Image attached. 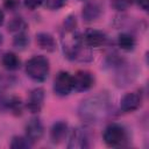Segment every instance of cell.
I'll list each match as a JSON object with an SVG mask.
<instances>
[{"label":"cell","mask_w":149,"mask_h":149,"mask_svg":"<svg viewBox=\"0 0 149 149\" xmlns=\"http://www.w3.org/2000/svg\"><path fill=\"white\" fill-rule=\"evenodd\" d=\"M24 108V104L22 102L21 98L10 95V97H3L0 100V109L3 112H9L13 115H21Z\"/></svg>","instance_id":"obj_13"},{"label":"cell","mask_w":149,"mask_h":149,"mask_svg":"<svg viewBox=\"0 0 149 149\" xmlns=\"http://www.w3.org/2000/svg\"><path fill=\"white\" fill-rule=\"evenodd\" d=\"M81 37H83L84 43L87 47H90L91 49L92 48H101L109 43V38L106 35V33H104L102 30H99V29H94V28L86 29L84 31V34L81 35Z\"/></svg>","instance_id":"obj_7"},{"label":"cell","mask_w":149,"mask_h":149,"mask_svg":"<svg viewBox=\"0 0 149 149\" xmlns=\"http://www.w3.org/2000/svg\"><path fill=\"white\" fill-rule=\"evenodd\" d=\"M44 99H45V92L42 87H36L29 92L26 107L27 109L33 113V114H38L44 105Z\"/></svg>","instance_id":"obj_11"},{"label":"cell","mask_w":149,"mask_h":149,"mask_svg":"<svg viewBox=\"0 0 149 149\" xmlns=\"http://www.w3.org/2000/svg\"><path fill=\"white\" fill-rule=\"evenodd\" d=\"M142 93L140 91L128 92L120 100V111L122 113H132L140 108L142 105Z\"/></svg>","instance_id":"obj_10"},{"label":"cell","mask_w":149,"mask_h":149,"mask_svg":"<svg viewBox=\"0 0 149 149\" xmlns=\"http://www.w3.org/2000/svg\"><path fill=\"white\" fill-rule=\"evenodd\" d=\"M133 2H134V0H111L112 7L119 12L126 10Z\"/></svg>","instance_id":"obj_23"},{"label":"cell","mask_w":149,"mask_h":149,"mask_svg":"<svg viewBox=\"0 0 149 149\" xmlns=\"http://www.w3.org/2000/svg\"><path fill=\"white\" fill-rule=\"evenodd\" d=\"M69 142L68 148L70 149H86L90 148L91 135L88 129L85 127H76L69 132Z\"/></svg>","instance_id":"obj_5"},{"label":"cell","mask_w":149,"mask_h":149,"mask_svg":"<svg viewBox=\"0 0 149 149\" xmlns=\"http://www.w3.org/2000/svg\"><path fill=\"white\" fill-rule=\"evenodd\" d=\"M52 90H54V93L58 97L69 95L73 91L72 74L68 71H59L54 79Z\"/></svg>","instance_id":"obj_6"},{"label":"cell","mask_w":149,"mask_h":149,"mask_svg":"<svg viewBox=\"0 0 149 149\" xmlns=\"http://www.w3.org/2000/svg\"><path fill=\"white\" fill-rule=\"evenodd\" d=\"M100 15H101V7L99 6V3L90 1L84 5L81 10V16L85 22H88V23L93 22L97 19H99Z\"/></svg>","instance_id":"obj_15"},{"label":"cell","mask_w":149,"mask_h":149,"mask_svg":"<svg viewBox=\"0 0 149 149\" xmlns=\"http://www.w3.org/2000/svg\"><path fill=\"white\" fill-rule=\"evenodd\" d=\"M20 7V0H3V8L9 12H15Z\"/></svg>","instance_id":"obj_24"},{"label":"cell","mask_w":149,"mask_h":149,"mask_svg":"<svg viewBox=\"0 0 149 149\" xmlns=\"http://www.w3.org/2000/svg\"><path fill=\"white\" fill-rule=\"evenodd\" d=\"M1 42H2V37H1V34H0V45H1Z\"/></svg>","instance_id":"obj_28"},{"label":"cell","mask_w":149,"mask_h":149,"mask_svg":"<svg viewBox=\"0 0 149 149\" xmlns=\"http://www.w3.org/2000/svg\"><path fill=\"white\" fill-rule=\"evenodd\" d=\"M1 65L7 71H16L21 66V61L16 54L12 51H7L1 56Z\"/></svg>","instance_id":"obj_17"},{"label":"cell","mask_w":149,"mask_h":149,"mask_svg":"<svg viewBox=\"0 0 149 149\" xmlns=\"http://www.w3.org/2000/svg\"><path fill=\"white\" fill-rule=\"evenodd\" d=\"M134 2H136V5L144 12H148L149 8V0H134Z\"/></svg>","instance_id":"obj_26"},{"label":"cell","mask_w":149,"mask_h":149,"mask_svg":"<svg viewBox=\"0 0 149 149\" xmlns=\"http://www.w3.org/2000/svg\"><path fill=\"white\" fill-rule=\"evenodd\" d=\"M43 133H44V127L38 118H31L24 127V136L28 139V141L31 144L37 143L42 139Z\"/></svg>","instance_id":"obj_12"},{"label":"cell","mask_w":149,"mask_h":149,"mask_svg":"<svg viewBox=\"0 0 149 149\" xmlns=\"http://www.w3.org/2000/svg\"><path fill=\"white\" fill-rule=\"evenodd\" d=\"M68 135H69V125L66 123V121L58 120L52 123L50 128V141L54 144L61 143L63 140H65Z\"/></svg>","instance_id":"obj_14"},{"label":"cell","mask_w":149,"mask_h":149,"mask_svg":"<svg viewBox=\"0 0 149 149\" xmlns=\"http://www.w3.org/2000/svg\"><path fill=\"white\" fill-rule=\"evenodd\" d=\"M36 43L42 50H45L48 52H52L57 48L54 36L45 31H41V33L36 34Z\"/></svg>","instance_id":"obj_16"},{"label":"cell","mask_w":149,"mask_h":149,"mask_svg":"<svg viewBox=\"0 0 149 149\" xmlns=\"http://www.w3.org/2000/svg\"><path fill=\"white\" fill-rule=\"evenodd\" d=\"M116 43H118V47L123 51H133L136 47L135 37L130 33H127V31L120 33L118 35Z\"/></svg>","instance_id":"obj_18"},{"label":"cell","mask_w":149,"mask_h":149,"mask_svg":"<svg viewBox=\"0 0 149 149\" xmlns=\"http://www.w3.org/2000/svg\"><path fill=\"white\" fill-rule=\"evenodd\" d=\"M112 112V101L106 93H98L84 99L78 107V115L85 123L105 120Z\"/></svg>","instance_id":"obj_2"},{"label":"cell","mask_w":149,"mask_h":149,"mask_svg":"<svg viewBox=\"0 0 149 149\" xmlns=\"http://www.w3.org/2000/svg\"><path fill=\"white\" fill-rule=\"evenodd\" d=\"M13 45L17 50H24L29 45V36L27 35V33H20V34L14 35Z\"/></svg>","instance_id":"obj_20"},{"label":"cell","mask_w":149,"mask_h":149,"mask_svg":"<svg viewBox=\"0 0 149 149\" xmlns=\"http://www.w3.org/2000/svg\"><path fill=\"white\" fill-rule=\"evenodd\" d=\"M66 1L68 0H44L43 5L49 10H58L66 3Z\"/></svg>","instance_id":"obj_22"},{"label":"cell","mask_w":149,"mask_h":149,"mask_svg":"<svg viewBox=\"0 0 149 149\" xmlns=\"http://www.w3.org/2000/svg\"><path fill=\"white\" fill-rule=\"evenodd\" d=\"M33 144L28 141V139L26 136H14L10 141L9 147L12 149H28L30 148Z\"/></svg>","instance_id":"obj_21"},{"label":"cell","mask_w":149,"mask_h":149,"mask_svg":"<svg viewBox=\"0 0 149 149\" xmlns=\"http://www.w3.org/2000/svg\"><path fill=\"white\" fill-rule=\"evenodd\" d=\"M3 21H5V14H3L2 9H0V26H2Z\"/></svg>","instance_id":"obj_27"},{"label":"cell","mask_w":149,"mask_h":149,"mask_svg":"<svg viewBox=\"0 0 149 149\" xmlns=\"http://www.w3.org/2000/svg\"><path fill=\"white\" fill-rule=\"evenodd\" d=\"M43 1L44 0H23V3L27 8L29 9H36L37 7H40L41 5H43Z\"/></svg>","instance_id":"obj_25"},{"label":"cell","mask_w":149,"mask_h":149,"mask_svg":"<svg viewBox=\"0 0 149 149\" xmlns=\"http://www.w3.org/2000/svg\"><path fill=\"white\" fill-rule=\"evenodd\" d=\"M73 79V91L76 92H86L92 88L94 85V76L87 70H79L72 74Z\"/></svg>","instance_id":"obj_9"},{"label":"cell","mask_w":149,"mask_h":149,"mask_svg":"<svg viewBox=\"0 0 149 149\" xmlns=\"http://www.w3.org/2000/svg\"><path fill=\"white\" fill-rule=\"evenodd\" d=\"M61 44L64 57L70 61L90 62L92 59L91 48L84 43L81 34L77 30V19L72 14L68 15L63 22Z\"/></svg>","instance_id":"obj_1"},{"label":"cell","mask_w":149,"mask_h":149,"mask_svg":"<svg viewBox=\"0 0 149 149\" xmlns=\"http://www.w3.org/2000/svg\"><path fill=\"white\" fill-rule=\"evenodd\" d=\"M102 140L107 147L121 148L127 146L129 141V134L125 126L112 122L105 127L102 132Z\"/></svg>","instance_id":"obj_4"},{"label":"cell","mask_w":149,"mask_h":149,"mask_svg":"<svg viewBox=\"0 0 149 149\" xmlns=\"http://www.w3.org/2000/svg\"><path fill=\"white\" fill-rule=\"evenodd\" d=\"M115 71H116L115 83L119 86H125V85L130 84L137 74L136 68L134 65H130L129 63H127L126 59L115 69Z\"/></svg>","instance_id":"obj_8"},{"label":"cell","mask_w":149,"mask_h":149,"mask_svg":"<svg viewBox=\"0 0 149 149\" xmlns=\"http://www.w3.org/2000/svg\"><path fill=\"white\" fill-rule=\"evenodd\" d=\"M50 72V63L49 59L43 55H35L29 58L26 63V73L27 76L36 81L43 83Z\"/></svg>","instance_id":"obj_3"},{"label":"cell","mask_w":149,"mask_h":149,"mask_svg":"<svg viewBox=\"0 0 149 149\" xmlns=\"http://www.w3.org/2000/svg\"><path fill=\"white\" fill-rule=\"evenodd\" d=\"M27 28H28V24H27L26 20L23 17H20V16L13 17L7 24V30L9 33H12L13 35H16L20 33H26Z\"/></svg>","instance_id":"obj_19"}]
</instances>
